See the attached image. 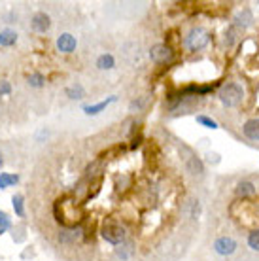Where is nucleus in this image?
<instances>
[{"label": "nucleus", "instance_id": "obj_1", "mask_svg": "<svg viewBox=\"0 0 259 261\" xmlns=\"http://www.w3.org/2000/svg\"><path fill=\"white\" fill-rule=\"evenodd\" d=\"M53 218L63 227H76L82 225L86 212L82 208V203L74 197H61L53 203Z\"/></svg>", "mask_w": 259, "mask_h": 261}, {"label": "nucleus", "instance_id": "obj_2", "mask_svg": "<svg viewBox=\"0 0 259 261\" xmlns=\"http://www.w3.org/2000/svg\"><path fill=\"white\" fill-rule=\"evenodd\" d=\"M100 235L106 243L114 244V246H121V244L127 243V229L115 218H106L100 225Z\"/></svg>", "mask_w": 259, "mask_h": 261}, {"label": "nucleus", "instance_id": "obj_3", "mask_svg": "<svg viewBox=\"0 0 259 261\" xmlns=\"http://www.w3.org/2000/svg\"><path fill=\"white\" fill-rule=\"evenodd\" d=\"M220 101L223 106H227V108H235V106H239L242 103V99H244V87L237 82H227V84L221 85L220 89Z\"/></svg>", "mask_w": 259, "mask_h": 261}, {"label": "nucleus", "instance_id": "obj_4", "mask_svg": "<svg viewBox=\"0 0 259 261\" xmlns=\"http://www.w3.org/2000/svg\"><path fill=\"white\" fill-rule=\"evenodd\" d=\"M208 44H210V32L202 27H193L183 38V46L189 51H201Z\"/></svg>", "mask_w": 259, "mask_h": 261}, {"label": "nucleus", "instance_id": "obj_5", "mask_svg": "<svg viewBox=\"0 0 259 261\" xmlns=\"http://www.w3.org/2000/svg\"><path fill=\"white\" fill-rule=\"evenodd\" d=\"M86 237V229L82 225H76V227H61L57 231V241L63 246H72V244L80 243L82 239Z\"/></svg>", "mask_w": 259, "mask_h": 261}, {"label": "nucleus", "instance_id": "obj_6", "mask_svg": "<svg viewBox=\"0 0 259 261\" xmlns=\"http://www.w3.org/2000/svg\"><path fill=\"white\" fill-rule=\"evenodd\" d=\"M150 59L154 61L155 65H169V63H173L174 59V49L169 47L167 44H155L150 49Z\"/></svg>", "mask_w": 259, "mask_h": 261}, {"label": "nucleus", "instance_id": "obj_7", "mask_svg": "<svg viewBox=\"0 0 259 261\" xmlns=\"http://www.w3.org/2000/svg\"><path fill=\"white\" fill-rule=\"evenodd\" d=\"M237 248H239V244L231 237H220L214 241V252L220 254V256H233L237 252Z\"/></svg>", "mask_w": 259, "mask_h": 261}, {"label": "nucleus", "instance_id": "obj_8", "mask_svg": "<svg viewBox=\"0 0 259 261\" xmlns=\"http://www.w3.org/2000/svg\"><path fill=\"white\" fill-rule=\"evenodd\" d=\"M78 47V40L76 36H72L70 32H63L61 36L57 38V51L65 53V55H70L74 53Z\"/></svg>", "mask_w": 259, "mask_h": 261}, {"label": "nucleus", "instance_id": "obj_9", "mask_svg": "<svg viewBox=\"0 0 259 261\" xmlns=\"http://www.w3.org/2000/svg\"><path fill=\"white\" fill-rule=\"evenodd\" d=\"M231 25L237 28L239 32H242V30H246L248 27H252V25H254V13H252V9L244 8L242 11H239V13L235 15V19H233Z\"/></svg>", "mask_w": 259, "mask_h": 261}, {"label": "nucleus", "instance_id": "obj_10", "mask_svg": "<svg viewBox=\"0 0 259 261\" xmlns=\"http://www.w3.org/2000/svg\"><path fill=\"white\" fill-rule=\"evenodd\" d=\"M30 27L34 32H38V34H46L51 27V19H49L48 13H44V11H38V13H34L32 19H30Z\"/></svg>", "mask_w": 259, "mask_h": 261}, {"label": "nucleus", "instance_id": "obj_11", "mask_svg": "<svg viewBox=\"0 0 259 261\" xmlns=\"http://www.w3.org/2000/svg\"><path fill=\"white\" fill-rule=\"evenodd\" d=\"M185 170L191 176H202L204 174V165H202L201 157H197L193 151H189V155L185 157Z\"/></svg>", "mask_w": 259, "mask_h": 261}, {"label": "nucleus", "instance_id": "obj_12", "mask_svg": "<svg viewBox=\"0 0 259 261\" xmlns=\"http://www.w3.org/2000/svg\"><path fill=\"white\" fill-rule=\"evenodd\" d=\"M242 134L248 140L258 142L259 140V118H252L242 125Z\"/></svg>", "mask_w": 259, "mask_h": 261}, {"label": "nucleus", "instance_id": "obj_13", "mask_svg": "<svg viewBox=\"0 0 259 261\" xmlns=\"http://www.w3.org/2000/svg\"><path fill=\"white\" fill-rule=\"evenodd\" d=\"M117 101V97H108L106 101H100V103H96V104H89V106H84V112L87 114V116H96V114H100L102 110H106L108 106L112 103H115Z\"/></svg>", "mask_w": 259, "mask_h": 261}, {"label": "nucleus", "instance_id": "obj_14", "mask_svg": "<svg viewBox=\"0 0 259 261\" xmlns=\"http://www.w3.org/2000/svg\"><path fill=\"white\" fill-rule=\"evenodd\" d=\"M237 197L239 199H250V197L256 195V186H254V182H250V180H242L237 184Z\"/></svg>", "mask_w": 259, "mask_h": 261}, {"label": "nucleus", "instance_id": "obj_15", "mask_svg": "<svg viewBox=\"0 0 259 261\" xmlns=\"http://www.w3.org/2000/svg\"><path fill=\"white\" fill-rule=\"evenodd\" d=\"M17 44V32L11 28L0 30V47H13Z\"/></svg>", "mask_w": 259, "mask_h": 261}, {"label": "nucleus", "instance_id": "obj_16", "mask_svg": "<svg viewBox=\"0 0 259 261\" xmlns=\"http://www.w3.org/2000/svg\"><path fill=\"white\" fill-rule=\"evenodd\" d=\"M65 93H67V97L72 99V101H82V99L86 97V89H84L82 84H72L65 89Z\"/></svg>", "mask_w": 259, "mask_h": 261}, {"label": "nucleus", "instance_id": "obj_17", "mask_svg": "<svg viewBox=\"0 0 259 261\" xmlns=\"http://www.w3.org/2000/svg\"><path fill=\"white\" fill-rule=\"evenodd\" d=\"M115 66V59L114 55H110V53H102V55L96 59V68L98 70H112Z\"/></svg>", "mask_w": 259, "mask_h": 261}, {"label": "nucleus", "instance_id": "obj_18", "mask_svg": "<svg viewBox=\"0 0 259 261\" xmlns=\"http://www.w3.org/2000/svg\"><path fill=\"white\" fill-rule=\"evenodd\" d=\"M27 84L30 87H34V89H42L46 85V76L42 74V72H32V74L27 76Z\"/></svg>", "mask_w": 259, "mask_h": 261}, {"label": "nucleus", "instance_id": "obj_19", "mask_svg": "<svg viewBox=\"0 0 259 261\" xmlns=\"http://www.w3.org/2000/svg\"><path fill=\"white\" fill-rule=\"evenodd\" d=\"M19 182L17 174H10V172H0V189H6V187L15 186Z\"/></svg>", "mask_w": 259, "mask_h": 261}, {"label": "nucleus", "instance_id": "obj_20", "mask_svg": "<svg viewBox=\"0 0 259 261\" xmlns=\"http://www.w3.org/2000/svg\"><path fill=\"white\" fill-rule=\"evenodd\" d=\"M11 205H13V210L19 218H25V197L23 195H13L11 197Z\"/></svg>", "mask_w": 259, "mask_h": 261}, {"label": "nucleus", "instance_id": "obj_21", "mask_svg": "<svg viewBox=\"0 0 259 261\" xmlns=\"http://www.w3.org/2000/svg\"><path fill=\"white\" fill-rule=\"evenodd\" d=\"M131 186H133V178L129 176V174H121V176L115 178V187H117V191H125V189H129Z\"/></svg>", "mask_w": 259, "mask_h": 261}, {"label": "nucleus", "instance_id": "obj_22", "mask_svg": "<svg viewBox=\"0 0 259 261\" xmlns=\"http://www.w3.org/2000/svg\"><path fill=\"white\" fill-rule=\"evenodd\" d=\"M237 40H239V30L233 27V25H229V28L225 30V46L233 47L237 44Z\"/></svg>", "mask_w": 259, "mask_h": 261}, {"label": "nucleus", "instance_id": "obj_23", "mask_svg": "<svg viewBox=\"0 0 259 261\" xmlns=\"http://www.w3.org/2000/svg\"><path fill=\"white\" fill-rule=\"evenodd\" d=\"M197 123H199V125H202V127H206V129H218V127H220L216 120H212V118L204 116V114L197 116Z\"/></svg>", "mask_w": 259, "mask_h": 261}, {"label": "nucleus", "instance_id": "obj_24", "mask_svg": "<svg viewBox=\"0 0 259 261\" xmlns=\"http://www.w3.org/2000/svg\"><path fill=\"white\" fill-rule=\"evenodd\" d=\"M248 246L254 252H259V229H254L248 235Z\"/></svg>", "mask_w": 259, "mask_h": 261}, {"label": "nucleus", "instance_id": "obj_25", "mask_svg": "<svg viewBox=\"0 0 259 261\" xmlns=\"http://www.w3.org/2000/svg\"><path fill=\"white\" fill-rule=\"evenodd\" d=\"M131 248H133V246H131V243L121 244V246L115 250L117 258H119V260H123V261H127V260H129V256H131Z\"/></svg>", "mask_w": 259, "mask_h": 261}, {"label": "nucleus", "instance_id": "obj_26", "mask_svg": "<svg viewBox=\"0 0 259 261\" xmlns=\"http://www.w3.org/2000/svg\"><path fill=\"white\" fill-rule=\"evenodd\" d=\"M11 227V222H10V218L4 214L2 210H0V235L2 233H6L8 229Z\"/></svg>", "mask_w": 259, "mask_h": 261}, {"label": "nucleus", "instance_id": "obj_27", "mask_svg": "<svg viewBox=\"0 0 259 261\" xmlns=\"http://www.w3.org/2000/svg\"><path fill=\"white\" fill-rule=\"evenodd\" d=\"M189 205H191V212H189V218H191V220H197V218L201 216V203H199V201H191Z\"/></svg>", "mask_w": 259, "mask_h": 261}, {"label": "nucleus", "instance_id": "obj_28", "mask_svg": "<svg viewBox=\"0 0 259 261\" xmlns=\"http://www.w3.org/2000/svg\"><path fill=\"white\" fill-rule=\"evenodd\" d=\"M144 104H146V97H140L138 101H133V103H131V112H140V110L144 108Z\"/></svg>", "mask_w": 259, "mask_h": 261}, {"label": "nucleus", "instance_id": "obj_29", "mask_svg": "<svg viewBox=\"0 0 259 261\" xmlns=\"http://www.w3.org/2000/svg\"><path fill=\"white\" fill-rule=\"evenodd\" d=\"M10 93H11V85H10V82L2 80V82H0V97H4V95H10Z\"/></svg>", "mask_w": 259, "mask_h": 261}, {"label": "nucleus", "instance_id": "obj_30", "mask_svg": "<svg viewBox=\"0 0 259 261\" xmlns=\"http://www.w3.org/2000/svg\"><path fill=\"white\" fill-rule=\"evenodd\" d=\"M140 144H142V134H136V136H133V142H131V149L140 148Z\"/></svg>", "mask_w": 259, "mask_h": 261}, {"label": "nucleus", "instance_id": "obj_31", "mask_svg": "<svg viewBox=\"0 0 259 261\" xmlns=\"http://www.w3.org/2000/svg\"><path fill=\"white\" fill-rule=\"evenodd\" d=\"M208 163H220V155L218 153H208Z\"/></svg>", "mask_w": 259, "mask_h": 261}, {"label": "nucleus", "instance_id": "obj_32", "mask_svg": "<svg viewBox=\"0 0 259 261\" xmlns=\"http://www.w3.org/2000/svg\"><path fill=\"white\" fill-rule=\"evenodd\" d=\"M4 165V159H2V153H0V167Z\"/></svg>", "mask_w": 259, "mask_h": 261}]
</instances>
